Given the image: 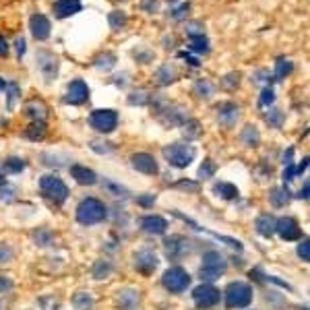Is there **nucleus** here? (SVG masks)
Segmentation results:
<instances>
[{"label": "nucleus", "instance_id": "obj_1", "mask_svg": "<svg viewBox=\"0 0 310 310\" xmlns=\"http://www.w3.org/2000/svg\"><path fill=\"white\" fill-rule=\"evenodd\" d=\"M106 205H103L99 199H93V197H89V199H83L81 203H79L77 207V220L79 223H83V225H93V223H99L106 220Z\"/></svg>", "mask_w": 310, "mask_h": 310}, {"label": "nucleus", "instance_id": "obj_2", "mask_svg": "<svg viewBox=\"0 0 310 310\" xmlns=\"http://www.w3.org/2000/svg\"><path fill=\"white\" fill-rule=\"evenodd\" d=\"M194 155H197V151H194L192 145H184V143H172L168 147H164V157L166 162L170 166L174 168H188L192 162H194Z\"/></svg>", "mask_w": 310, "mask_h": 310}, {"label": "nucleus", "instance_id": "obj_3", "mask_svg": "<svg viewBox=\"0 0 310 310\" xmlns=\"http://www.w3.org/2000/svg\"><path fill=\"white\" fill-rule=\"evenodd\" d=\"M227 269V263H225V257L221 255V252L217 250H209L203 255V265H201V277L205 281H213L217 279L220 275H223Z\"/></svg>", "mask_w": 310, "mask_h": 310}, {"label": "nucleus", "instance_id": "obj_4", "mask_svg": "<svg viewBox=\"0 0 310 310\" xmlns=\"http://www.w3.org/2000/svg\"><path fill=\"white\" fill-rule=\"evenodd\" d=\"M40 188H42V194L45 199L54 201L56 205H62L68 197V188L62 182V178H58L56 174H48V176H42L40 180Z\"/></svg>", "mask_w": 310, "mask_h": 310}, {"label": "nucleus", "instance_id": "obj_5", "mask_svg": "<svg viewBox=\"0 0 310 310\" xmlns=\"http://www.w3.org/2000/svg\"><path fill=\"white\" fill-rule=\"evenodd\" d=\"M252 302V288L244 281H232L225 290L227 308H246Z\"/></svg>", "mask_w": 310, "mask_h": 310}, {"label": "nucleus", "instance_id": "obj_6", "mask_svg": "<svg viewBox=\"0 0 310 310\" xmlns=\"http://www.w3.org/2000/svg\"><path fill=\"white\" fill-rule=\"evenodd\" d=\"M162 283H164V288L172 294H180V292H184L188 285H190V275L182 269V267H170L166 273H164V277H162Z\"/></svg>", "mask_w": 310, "mask_h": 310}, {"label": "nucleus", "instance_id": "obj_7", "mask_svg": "<svg viewBox=\"0 0 310 310\" xmlns=\"http://www.w3.org/2000/svg\"><path fill=\"white\" fill-rule=\"evenodd\" d=\"M89 124H91V129H95L97 133H112L118 126V114L110 108L93 110L89 116Z\"/></svg>", "mask_w": 310, "mask_h": 310}, {"label": "nucleus", "instance_id": "obj_8", "mask_svg": "<svg viewBox=\"0 0 310 310\" xmlns=\"http://www.w3.org/2000/svg\"><path fill=\"white\" fill-rule=\"evenodd\" d=\"M36 62H38V68H40V73L44 75L45 81H52V79H56V75H58V56L48 52V50H40L36 54Z\"/></svg>", "mask_w": 310, "mask_h": 310}, {"label": "nucleus", "instance_id": "obj_9", "mask_svg": "<svg viewBox=\"0 0 310 310\" xmlns=\"http://www.w3.org/2000/svg\"><path fill=\"white\" fill-rule=\"evenodd\" d=\"M192 300L199 308L207 310V308H213L217 302H220V290L213 288L211 283H203L199 288H194L192 292Z\"/></svg>", "mask_w": 310, "mask_h": 310}, {"label": "nucleus", "instance_id": "obj_10", "mask_svg": "<svg viewBox=\"0 0 310 310\" xmlns=\"http://www.w3.org/2000/svg\"><path fill=\"white\" fill-rule=\"evenodd\" d=\"M89 99V87L83 79H75V81L68 83V89H66V95H64V101L71 103V106H81Z\"/></svg>", "mask_w": 310, "mask_h": 310}, {"label": "nucleus", "instance_id": "obj_11", "mask_svg": "<svg viewBox=\"0 0 310 310\" xmlns=\"http://www.w3.org/2000/svg\"><path fill=\"white\" fill-rule=\"evenodd\" d=\"M240 118V106L234 101H223L217 106V120L220 124H223L225 129H232Z\"/></svg>", "mask_w": 310, "mask_h": 310}, {"label": "nucleus", "instance_id": "obj_12", "mask_svg": "<svg viewBox=\"0 0 310 310\" xmlns=\"http://www.w3.org/2000/svg\"><path fill=\"white\" fill-rule=\"evenodd\" d=\"M50 19L42 15V13H36V15H31L29 19V31H31V36L36 38L38 42H44V40H48L50 38Z\"/></svg>", "mask_w": 310, "mask_h": 310}, {"label": "nucleus", "instance_id": "obj_13", "mask_svg": "<svg viewBox=\"0 0 310 310\" xmlns=\"http://www.w3.org/2000/svg\"><path fill=\"white\" fill-rule=\"evenodd\" d=\"M131 164L136 172H141V174H147V176H155L159 168H157V162L151 153H134L131 157Z\"/></svg>", "mask_w": 310, "mask_h": 310}, {"label": "nucleus", "instance_id": "obj_14", "mask_svg": "<svg viewBox=\"0 0 310 310\" xmlns=\"http://www.w3.org/2000/svg\"><path fill=\"white\" fill-rule=\"evenodd\" d=\"M159 265V261L155 257V252L151 250H139L134 255V269L143 275H151Z\"/></svg>", "mask_w": 310, "mask_h": 310}, {"label": "nucleus", "instance_id": "obj_15", "mask_svg": "<svg viewBox=\"0 0 310 310\" xmlns=\"http://www.w3.org/2000/svg\"><path fill=\"white\" fill-rule=\"evenodd\" d=\"M275 232L283 240H298L302 236V229L294 217H281V220H277L275 221Z\"/></svg>", "mask_w": 310, "mask_h": 310}, {"label": "nucleus", "instance_id": "obj_16", "mask_svg": "<svg viewBox=\"0 0 310 310\" xmlns=\"http://www.w3.org/2000/svg\"><path fill=\"white\" fill-rule=\"evenodd\" d=\"M52 8H54V15L58 19H66V17H73L77 13H81L83 2L81 0H56Z\"/></svg>", "mask_w": 310, "mask_h": 310}, {"label": "nucleus", "instance_id": "obj_17", "mask_svg": "<svg viewBox=\"0 0 310 310\" xmlns=\"http://www.w3.org/2000/svg\"><path fill=\"white\" fill-rule=\"evenodd\" d=\"M71 176L79 182V184H83V186H93L95 182H97L95 172H93V170H89L87 166H81V164L71 166Z\"/></svg>", "mask_w": 310, "mask_h": 310}, {"label": "nucleus", "instance_id": "obj_18", "mask_svg": "<svg viewBox=\"0 0 310 310\" xmlns=\"http://www.w3.org/2000/svg\"><path fill=\"white\" fill-rule=\"evenodd\" d=\"M141 227L145 229L147 234H155V236H162L166 234V229H168V221L164 220V217H159V215H147L141 220Z\"/></svg>", "mask_w": 310, "mask_h": 310}, {"label": "nucleus", "instance_id": "obj_19", "mask_svg": "<svg viewBox=\"0 0 310 310\" xmlns=\"http://www.w3.org/2000/svg\"><path fill=\"white\" fill-rule=\"evenodd\" d=\"M186 244L188 240H184L182 236H172L166 240V252L170 259H180L186 252Z\"/></svg>", "mask_w": 310, "mask_h": 310}, {"label": "nucleus", "instance_id": "obj_20", "mask_svg": "<svg viewBox=\"0 0 310 310\" xmlns=\"http://www.w3.org/2000/svg\"><path fill=\"white\" fill-rule=\"evenodd\" d=\"M255 227H257V232L261 236H265V238H271L275 234V220L269 215V213H263L257 217V221H255Z\"/></svg>", "mask_w": 310, "mask_h": 310}, {"label": "nucleus", "instance_id": "obj_21", "mask_svg": "<svg viewBox=\"0 0 310 310\" xmlns=\"http://www.w3.org/2000/svg\"><path fill=\"white\" fill-rule=\"evenodd\" d=\"M240 141H242L244 147H259L261 134H259V131H257V126H252V124L244 126L242 134H240Z\"/></svg>", "mask_w": 310, "mask_h": 310}, {"label": "nucleus", "instance_id": "obj_22", "mask_svg": "<svg viewBox=\"0 0 310 310\" xmlns=\"http://www.w3.org/2000/svg\"><path fill=\"white\" fill-rule=\"evenodd\" d=\"M290 190H288V186H283V188H273L271 190V194H269V201H271V205L273 207H285L290 203Z\"/></svg>", "mask_w": 310, "mask_h": 310}, {"label": "nucleus", "instance_id": "obj_23", "mask_svg": "<svg viewBox=\"0 0 310 310\" xmlns=\"http://www.w3.org/2000/svg\"><path fill=\"white\" fill-rule=\"evenodd\" d=\"M188 50L197 52V54H207V52H209V40L205 38V33H203V36L188 38Z\"/></svg>", "mask_w": 310, "mask_h": 310}, {"label": "nucleus", "instance_id": "obj_24", "mask_svg": "<svg viewBox=\"0 0 310 310\" xmlns=\"http://www.w3.org/2000/svg\"><path fill=\"white\" fill-rule=\"evenodd\" d=\"M108 23L114 31H122L126 27V23H129V17H126L124 10H112L108 15Z\"/></svg>", "mask_w": 310, "mask_h": 310}, {"label": "nucleus", "instance_id": "obj_25", "mask_svg": "<svg viewBox=\"0 0 310 310\" xmlns=\"http://www.w3.org/2000/svg\"><path fill=\"white\" fill-rule=\"evenodd\" d=\"M23 134H25L29 141H42L44 136H45V124H44L42 120L33 122L31 126H27V129H25V133H23Z\"/></svg>", "mask_w": 310, "mask_h": 310}, {"label": "nucleus", "instance_id": "obj_26", "mask_svg": "<svg viewBox=\"0 0 310 310\" xmlns=\"http://www.w3.org/2000/svg\"><path fill=\"white\" fill-rule=\"evenodd\" d=\"M215 192L220 194L221 199H225V201L238 199V188L234 184H229V182H217V184H215Z\"/></svg>", "mask_w": 310, "mask_h": 310}, {"label": "nucleus", "instance_id": "obj_27", "mask_svg": "<svg viewBox=\"0 0 310 310\" xmlns=\"http://www.w3.org/2000/svg\"><path fill=\"white\" fill-rule=\"evenodd\" d=\"M155 79H157L159 85H170V83H174V81H176V71H174V66L164 64V66L157 71Z\"/></svg>", "mask_w": 310, "mask_h": 310}, {"label": "nucleus", "instance_id": "obj_28", "mask_svg": "<svg viewBox=\"0 0 310 310\" xmlns=\"http://www.w3.org/2000/svg\"><path fill=\"white\" fill-rule=\"evenodd\" d=\"M213 91H215L213 83L207 81V79H201V81L194 83V95L201 97V99H209L213 95Z\"/></svg>", "mask_w": 310, "mask_h": 310}, {"label": "nucleus", "instance_id": "obj_29", "mask_svg": "<svg viewBox=\"0 0 310 310\" xmlns=\"http://www.w3.org/2000/svg\"><path fill=\"white\" fill-rule=\"evenodd\" d=\"M25 159H21V157H8L4 159V164L0 166L2 168V172H8V174H19V172L25 170Z\"/></svg>", "mask_w": 310, "mask_h": 310}, {"label": "nucleus", "instance_id": "obj_30", "mask_svg": "<svg viewBox=\"0 0 310 310\" xmlns=\"http://www.w3.org/2000/svg\"><path fill=\"white\" fill-rule=\"evenodd\" d=\"M25 114L29 118H33V120H42L44 122V116H45V108H44V103H40V101H31L29 106L25 108Z\"/></svg>", "mask_w": 310, "mask_h": 310}, {"label": "nucleus", "instance_id": "obj_31", "mask_svg": "<svg viewBox=\"0 0 310 310\" xmlns=\"http://www.w3.org/2000/svg\"><path fill=\"white\" fill-rule=\"evenodd\" d=\"M118 302L124 310H131L136 302H139V294L133 292V290H126V292H120V298H118Z\"/></svg>", "mask_w": 310, "mask_h": 310}, {"label": "nucleus", "instance_id": "obj_32", "mask_svg": "<svg viewBox=\"0 0 310 310\" xmlns=\"http://www.w3.org/2000/svg\"><path fill=\"white\" fill-rule=\"evenodd\" d=\"M73 306L77 310H89L91 306H93V298H91L89 294H85V292H79L73 298Z\"/></svg>", "mask_w": 310, "mask_h": 310}, {"label": "nucleus", "instance_id": "obj_33", "mask_svg": "<svg viewBox=\"0 0 310 310\" xmlns=\"http://www.w3.org/2000/svg\"><path fill=\"white\" fill-rule=\"evenodd\" d=\"M292 68H294L292 60L279 58V60H277V64H275V77H277V81H281V79H283L285 75H290V73H292Z\"/></svg>", "mask_w": 310, "mask_h": 310}, {"label": "nucleus", "instance_id": "obj_34", "mask_svg": "<svg viewBox=\"0 0 310 310\" xmlns=\"http://www.w3.org/2000/svg\"><path fill=\"white\" fill-rule=\"evenodd\" d=\"M110 273H112V263H110V261H97V263H95V267H93V277H95V279L108 277Z\"/></svg>", "mask_w": 310, "mask_h": 310}, {"label": "nucleus", "instance_id": "obj_35", "mask_svg": "<svg viewBox=\"0 0 310 310\" xmlns=\"http://www.w3.org/2000/svg\"><path fill=\"white\" fill-rule=\"evenodd\" d=\"M215 172H217L215 162H213V159L207 157L205 162L201 164V168H199V176H201L203 180H207V178H213V176H215Z\"/></svg>", "mask_w": 310, "mask_h": 310}, {"label": "nucleus", "instance_id": "obj_36", "mask_svg": "<svg viewBox=\"0 0 310 310\" xmlns=\"http://www.w3.org/2000/svg\"><path fill=\"white\" fill-rule=\"evenodd\" d=\"M114 64H116V56L110 54V52L101 54V56H97V58H95V66L97 68H103V71H110Z\"/></svg>", "mask_w": 310, "mask_h": 310}, {"label": "nucleus", "instance_id": "obj_37", "mask_svg": "<svg viewBox=\"0 0 310 310\" xmlns=\"http://www.w3.org/2000/svg\"><path fill=\"white\" fill-rule=\"evenodd\" d=\"M265 120L269 122V126H273V129H279V126L283 124V112H279V110H269L267 112V116H265Z\"/></svg>", "mask_w": 310, "mask_h": 310}, {"label": "nucleus", "instance_id": "obj_38", "mask_svg": "<svg viewBox=\"0 0 310 310\" xmlns=\"http://www.w3.org/2000/svg\"><path fill=\"white\" fill-rule=\"evenodd\" d=\"M149 99H151V97L147 95V91L145 89H139V91H134V93H131L129 103H133V106H134V103H136V106H145Z\"/></svg>", "mask_w": 310, "mask_h": 310}, {"label": "nucleus", "instance_id": "obj_39", "mask_svg": "<svg viewBox=\"0 0 310 310\" xmlns=\"http://www.w3.org/2000/svg\"><path fill=\"white\" fill-rule=\"evenodd\" d=\"M188 10H190V4H188V2H182L178 8H174V10H172V13H170V17L174 19V21H184V19L188 17Z\"/></svg>", "mask_w": 310, "mask_h": 310}, {"label": "nucleus", "instance_id": "obj_40", "mask_svg": "<svg viewBox=\"0 0 310 310\" xmlns=\"http://www.w3.org/2000/svg\"><path fill=\"white\" fill-rule=\"evenodd\" d=\"M273 101H275V91H273L271 87H265V89H263V93H261L259 106H261V108H269Z\"/></svg>", "mask_w": 310, "mask_h": 310}, {"label": "nucleus", "instance_id": "obj_41", "mask_svg": "<svg viewBox=\"0 0 310 310\" xmlns=\"http://www.w3.org/2000/svg\"><path fill=\"white\" fill-rule=\"evenodd\" d=\"M205 33V25L201 21H192V23H186V36L192 38V36H203Z\"/></svg>", "mask_w": 310, "mask_h": 310}, {"label": "nucleus", "instance_id": "obj_42", "mask_svg": "<svg viewBox=\"0 0 310 310\" xmlns=\"http://www.w3.org/2000/svg\"><path fill=\"white\" fill-rule=\"evenodd\" d=\"M33 238H36V242L40 246H50L52 244V234L48 232V229H38V232L33 234Z\"/></svg>", "mask_w": 310, "mask_h": 310}, {"label": "nucleus", "instance_id": "obj_43", "mask_svg": "<svg viewBox=\"0 0 310 310\" xmlns=\"http://www.w3.org/2000/svg\"><path fill=\"white\" fill-rule=\"evenodd\" d=\"M6 89H8V110H13L15 108V101L19 97V85L17 83H8Z\"/></svg>", "mask_w": 310, "mask_h": 310}, {"label": "nucleus", "instance_id": "obj_44", "mask_svg": "<svg viewBox=\"0 0 310 310\" xmlns=\"http://www.w3.org/2000/svg\"><path fill=\"white\" fill-rule=\"evenodd\" d=\"M298 257H300L304 263L310 261V244H308V240L304 238L300 244H298Z\"/></svg>", "mask_w": 310, "mask_h": 310}, {"label": "nucleus", "instance_id": "obj_45", "mask_svg": "<svg viewBox=\"0 0 310 310\" xmlns=\"http://www.w3.org/2000/svg\"><path fill=\"white\" fill-rule=\"evenodd\" d=\"M184 129H190V131H184L186 136H190V139H194V136H199V122L197 120H186L184 124Z\"/></svg>", "mask_w": 310, "mask_h": 310}, {"label": "nucleus", "instance_id": "obj_46", "mask_svg": "<svg viewBox=\"0 0 310 310\" xmlns=\"http://www.w3.org/2000/svg\"><path fill=\"white\" fill-rule=\"evenodd\" d=\"M141 8L145 10V13H157V10H159V0H143Z\"/></svg>", "mask_w": 310, "mask_h": 310}, {"label": "nucleus", "instance_id": "obj_47", "mask_svg": "<svg viewBox=\"0 0 310 310\" xmlns=\"http://www.w3.org/2000/svg\"><path fill=\"white\" fill-rule=\"evenodd\" d=\"M221 83H223L225 87H229V89L236 87V85L240 83V73H229V75H225V79H223Z\"/></svg>", "mask_w": 310, "mask_h": 310}, {"label": "nucleus", "instance_id": "obj_48", "mask_svg": "<svg viewBox=\"0 0 310 310\" xmlns=\"http://www.w3.org/2000/svg\"><path fill=\"white\" fill-rule=\"evenodd\" d=\"M10 259H13V250L6 244H0V263H8Z\"/></svg>", "mask_w": 310, "mask_h": 310}, {"label": "nucleus", "instance_id": "obj_49", "mask_svg": "<svg viewBox=\"0 0 310 310\" xmlns=\"http://www.w3.org/2000/svg\"><path fill=\"white\" fill-rule=\"evenodd\" d=\"M25 38H17L15 40V50H17V58H23V54H25Z\"/></svg>", "mask_w": 310, "mask_h": 310}, {"label": "nucleus", "instance_id": "obj_50", "mask_svg": "<svg viewBox=\"0 0 310 310\" xmlns=\"http://www.w3.org/2000/svg\"><path fill=\"white\" fill-rule=\"evenodd\" d=\"M136 203H139L141 207H153L155 197H153V194H145V197H136Z\"/></svg>", "mask_w": 310, "mask_h": 310}, {"label": "nucleus", "instance_id": "obj_51", "mask_svg": "<svg viewBox=\"0 0 310 310\" xmlns=\"http://www.w3.org/2000/svg\"><path fill=\"white\" fill-rule=\"evenodd\" d=\"M8 50H10V45H8L6 38L0 36V56H8Z\"/></svg>", "mask_w": 310, "mask_h": 310}, {"label": "nucleus", "instance_id": "obj_52", "mask_svg": "<svg viewBox=\"0 0 310 310\" xmlns=\"http://www.w3.org/2000/svg\"><path fill=\"white\" fill-rule=\"evenodd\" d=\"M180 58H184L190 66H199V64H201L199 58H194V56H190V54H186V52H180Z\"/></svg>", "mask_w": 310, "mask_h": 310}, {"label": "nucleus", "instance_id": "obj_53", "mask_svg": "<svg viewBox=\"0 0 310 310\" xmlns=\"http://www.w3.org/2000/svg\"><path fill=\"white\" fill-rule=\"evenodd\" d=\"M176 186H180V188H190V190H197V188H199V184H197V182H184V180H182V182H178Z\"/></svg>", "mask_w": 310, "mask_h": 310}, {"label": "nucleus", "instance_id": "obj_54", "mask_svg": "<svg viewBox=\"0 0 310 310\" xmlns=\"http://www.w3.org/2000/svg\"><path fill=\"white\" fill-rule=\"evenodd\" d=\"M10 288H13V283L8 279H2V275H0V290H10Z\"/></svg>", "mask_w": 310, "mask_h": 310}, {"label": "nucleus", "instance_id": "obj_55", "mask_svg": "<svg viewBox=\"0 0 310 310\" xmlns=\"http://www.w3.org/2000/svg\"><path fill=\"white\" fill-rule=\"evenodd\" d=\"M308 188H310V186H308V182H304V188H302L300 192H298V197L306 201V199H308Z\"/></svg>", "mask_w": 310, "mask_h": 310}, {"label": "nucleus", "instance_id": "obj_56", "mask_svg": "<svg viewBox=\"0 0 310 310\" xmlns=\"http://www.w3.org/2000/svg\"><path fill=\"white\" fill-rule=\"evenodd\" d=\"M6 184V178H4V172H2V168H0V186H4Z\"/></svg>", "mask_w": 310, "mask_h": 310}, {"label": "nucleus", "instance_id": "obj_57", "mask_svg": "<svg viewBox=\"0 0 310 310\" xmlns=\"http://www.w3.org/2000/svg\"><path fill=\"white\" fill-rule=\"evenodd\" d=\"M6 89V83H4V79H0V91H4Z\"/></svg>", "mask_w": 310, "mask_h": 310}, {"label": "nucleus", "instance_id": "obj_58", "mask_svg": "<svg viewBox=\"0 0 310 310\" xmlns=\"http://www.w3.org/2000/svg\"><path fill=\"white\" fill-rule=\"evenodd\" d=\"M168 2H176V0H168Z\"/></svg>", "mask_w": 310, "mask_h": 310}]
</instances>
